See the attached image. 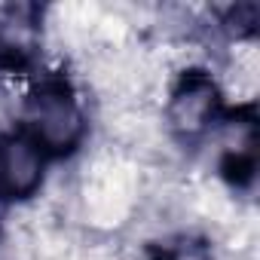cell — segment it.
I'll return each mask as SVG.
<instances>
[{
    "instance_id": "7a4b0ae2",
    "label": "cell",
    "mask_w": 260,
    "mask_h": 260,
    "mask_svg": "<svg viewBox=\"0 0 260 260\" xmlns=\"http://www.w3.org/2000/svg\"><path fill=\"white\" fill-rule=\"evenodd\" d=\"M226 110L223 80L205 64H187L166 89L162 132L178 144L205 141Z\"/></svg>"
},
{
    "instance_id": "6da1fadb",
    "label": "cell",
    "mask_w": 260,
    "mask_h": 260,
    "mask_svg": "<svg viewBox=\"0 0 260 260\" xmlns=\"http://www.w3.org/2000/svg\"><path fill=\"white\" fill-rule=\"evenodd\" d=\"M22 128L55 159H74L89 141V110L68 77H43L25 95Z\"/></svg>"
},
{
    "instance_id": "3957f363",
    "label": "cell",
    "mask_w": 260,
    "mask_h": 260,
    "mask_svg": "<svg viewBox=\"0 0 260 260\" xmlns=\"http://www.w3.org/2000/svg\"><path fill=\"white\" fill-rule=\"evenodd\" d=\"M208 138H214L217 172L223 184L233 193L251 187L257 178V150H260V122L254 104L226 107Z\"/></svg>"
},
{
    "instance_id": "5b68a950",
    "label": "cell",
    "mask_w": 260,
    "mask_h": 260,
    "mask_svg": "<svg viewBox=\"0 0 260 260\" xmlns=\"http://www.w3.org/2000/svg\"><path fill=\"white\" fill-rule=\"evenodd\" d=\"M46 10L34 4H0V68L31 71L46 46Z\"/></svg>"
},
{
    "instance_id": "52a82bcc",
    "label": "cell",
    "mask_w": 260,
    "mask_h": 260,
    "mask_svg": "<svg viewBox=\"0 0 260 260\" xmlns=\"http://www.w3.org/2000/svg\"><path fill=\"white\" fill-rule=\"evenodd\" d=\"M4 220H7V205L0 202V233H4Z\"/></svg>"
},
{
    "instance_id": "277c9868",
    "label": "cell",
    "mask_w": 260,
    "mask_h": 260,
    "mask_svg": "<svg viewBox=\"0 0 260 260\" xmlns=\"http://www.w3.org/2000/svg\"><path fill=\"white\" fill-rule=\"evenodd\" d=\"M49 181V156L25 128L0 132V202L25 205L34 202Z\"/></svg>"
},
{
    "instance_id": "8992f818",
    "label": "cell",
    "mask_w": 260,
    "mask_h": 260,
    "mask_svg": "<svg viewBox=\"0 0 260 260\" xmlns=\"http://www.w3.org/2000/svg\"><path fill=\"white\" fill-rule=\"evenodd\" d=\"M156 260H217V251L202 233H178L162 245Z\"/></svg>"
}]
</instances>
